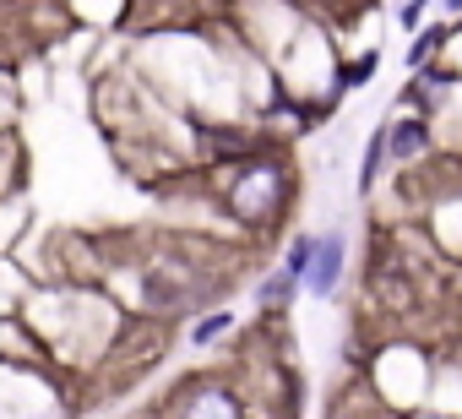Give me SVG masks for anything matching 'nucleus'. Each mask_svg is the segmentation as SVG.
Returning a JSON list of instances; mask_svg holds the SVG:
<instances>
[{
    "instance_id": "f257e3e1",
    "label": "nucleus",
    "mask_w": 462,
    "mask_h": 419,
    "mask_svg": "<svg viewBox=\"0 0 462 419\" xmlns=\"http://www.w3.org/2000/svg\"><path fill=\"white\" fill-rule=\"evenodd\" d=\"M289 201H294V169L273 147H256V153L235 158L223 185H217V207L245 235H273L289 213Z\"/></svg>"
},
{
    "instance_id": "f03ea898",
    "label": "nucleus",
    "mask_w": 462,
    "mask_h": 419,
    "mask_svg": "<svg viewBox=\"0 0 462 419\" xmlns=\"http://www.w3.org/2000/svg\"><path fill=\"white\" fill-rule=\"evenodd\" d=\"M169 419H245V392L223 376H190L169 397Z\"/></svg>"
},
{
    "instance_id": "7ed1b4c3",
    "label": "nucleus",
    "mask_w": 462,
    "mask_h": 419,
    "mask_svg": "<svg viewBox=\"0 0 462 419\" xmlns=\"http://www.w3.org/2000/svg\"><path fill=\"white\" fill-rule=\"evenodd\" d=\"M343 278H348V235L343 229H321L310 240V262H305V284L300 289H310V300H337Z\"/></svg>"
},
{
    "instance_id": "20e7f679",
    "label": "nucleus",
    "mask_w": 462,
    "mask_h": 419,
    "mask_svg": "<svg viewBox=\"0 0 462 419\" xmlns=\"http://www.w3.org/2000/svg\"><path fill=\"white\" fill-rule=\"evenodd\" d=\"M310 240H316V235H294V240H289V251H283V262L256 284V305H262V316H283V311L294 305V294H300V284H305Z\"/></svg>"
},
{
    "instance_id": "39448f33",
    "label": "nucleus",
    "mask_w": 462,
    "mask_h": 419,
    "mask_svg": "<svg viewBox=\"0 0 462 419\" xmlns=\"http://www.w3.org/2000/svg\"><path fill=\"white\" fill-rule=\"evenodd\" d=\"M430 153H435V120H430V115L402 109L397 120H386V158H392L397 169H413V163H424Z\"/></svg>"
},
{
    "instance_id": "423d86ee",
    "label": "nucleus",
    "mask_w": 462,
    "mask_h": 419,
    "mask_svg": "<svg viewBox=\"0 0 462 419\" xmlns=\"http://www.w3.org/2000/svg\"><path fill=\"white\" fill-rule=\"evenodd\" d=\"M451 23H424L419 33H413V44H408V55H402V66L408 71H419V66H430V61H440L446 50H451Z\"/></svg>"
},
{
    "instance_id": "0eeeda50",
    "label": "nucleus",
    "mask_w": 462,
    "mask_h": 419,
    "mask_svg": "<svg viewBox=\"0 0 462 419\" xmlns=\"http://www.w3.org/2000/svg\"><path fill=\"white\" fill-rule=\"evenodd\" d=\"M386 163H392V158H386V120H381V126L365 136V153H359V174H354V191H359V196H370Z\"/></svg>"
},
{
    "instance_id": "6e6552de",
    "label": "nucleus",
    "mask_w": 462,
    "mask_h": 419,
    "mask_svg": "<svg viewBox=\"0 0 462 419\" xmlns=\"http://www.w3.org/2000/svg\"><path fill=\"white\" fill-rule=\"evenodd\" d=\"M375 71H381V50H359L354 61L337 66V82H332V88H337V93H354V88H365Z\"/></svg>"
},
{
    "instance_id": "1a4fd4ad",
    "label": "nucleus",
    "mask_w": 462,
    "mask_h": 419,
    "mask_svg": "<svg viewBox=\"0 0 462 419\" xmlns=\"http://www.w3.org/2000/svg\"><path fill=\"white\" fill-rule=\"evenodd\" d=\"M228 332H235V311H228V305H212V311H201V321L190 327V343H196V349H212V343L228 338Z\"/></svg>"
},
{
    "instance_id": "9d476101",
    "label": "nucleus",
    "mask_w": 462,
    "mask_h": 419,
    "mask_svg": "<svg viewBox=\"0 0 462 419\" xmlns=\"http://www.w3.org/2000/svg\"><path fill=\"white\" fill-rule=\"evenodd\" d=\"M440 23H451V28H462V0H440Z\"/></svg>"
},
{
    "instance_id": "9b49d317",
    "label": "nucleus",
    "mask_w": 462,
    "mask_h": 419,
    "mask_svg": "<svg viewBox=\"0 0 462 419\" xmlns=\"http://www.w3.org/2000/svg\"><path fill=\"white\" fill-rule=\"evenodd\" d=\"M6 6H12V0H0V17H6Z\"/></svg>"
}]
</instances>
